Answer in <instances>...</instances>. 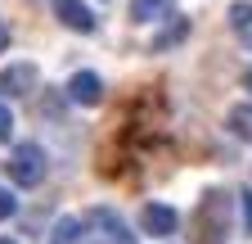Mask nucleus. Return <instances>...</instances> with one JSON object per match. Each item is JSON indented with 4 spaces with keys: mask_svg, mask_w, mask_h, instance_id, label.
Returning <instances> with one entry per match:
<instances>
[{
    "mask_svg": "<svg viewBox=\"0 0 252 244\" xmlns=\"http://www.w3.org/2000/svg\"><path fill=\"white\" fill-rule=\"evenodd\" d=\"M9 181H14V186H41V181H45V149L41 145H14Z\"/></svg>",
    "mask_w": 252,
    "mask_h": 244,
    "instance_id": "nucleus-1",
    "label": "nucleus"
},
{
    "mask_svg": "<svg viewBox=\"0 0 252 244\" xmlns=\"http://www.w3.org/2000/svg\"><path fill=\"white\" fill-rule=\"evenodd\" d=\"M54 18L63 23V27H72V32H94V9L90 5H81V0H54Z\"/></svg>",
    "mask_w": 252,
    "mask_h": 244,
    "instance_id": "nucleus-2",
    "label": "nucleus"
},
{
    "mask_svg": "<svg viewBox=\"0 0 252 244\" xmlns=\"http://www.w3.org/2000/svg\"><path fill=\"white\" fill-rule=\"evenodd\" d=\"M68 95H72L77 104L94 109V104L104 100V77H99V73H72V81H68Z\"/></svg>",
    "mask_w": 252,
    "mask_h": 244,
    "instance_id": "nucleus-3",
    "label": "nucleus"
},
{
    "mask_svg": "<svg viewBox=\"0 0 252 244\" xmlns=\"http://www.w3.org/2000/svg\"><path fill=\"white\" fill-rule=\"evenodd\" d=\"M140 222H144L149 235H176V226H180V217H176V208H171V203H144Z\"/></svg>",
    "mask_w": 252,
    "mask_h": 244,
    "instance_id": "nucleus-4",
    "label": "nucleus"
},
{
    "mask_svg": "<svg viewBox=\"0 0 252 244\" xmlns=\"http://www.w3.org/2000/svg\"><path fill=\"white\" fill-rule=\"evenodd\" d=\"M32 86H36V68L32 64H14L0 73V95H27Z\"/></svg>",
    "mask_w": 252,
    "mask_h": 244,
    "instance_id": "nucleus-5",
    "label": "nucleus"
},
{
    "mask_svg": "<svg viewBox=\"0 0 252 244\" xmlns=\"http://www.w3.org/2000/svg\"><path fill=\"white\" fill-rule=\"evenodd\" d=\"M90 222H99V226H104V235H108V240H117V244H135V235L126 231V222L117 217V212H108V208H94V212H90Z\"/></svg>",
    "mask_w": 252,
    "mask_h": 244,
    "instance_id": "nucleus-6",
    "label": "nucleus"
},
{
    "mask_svg": "<svg viewBox=\"0 0 252 244\" xmlns=\"http://www.w3.org/2000/svg\"><path fill=\"white\" fill-rule=\"evenodd\" d=\"M171 14V0H131V18L135 23H162Z\"/></svg>",
    "mask_w": 252,
    "mask_h": 244,
    "instance_id": "nucleus-7",
    "label": "nucleus"
},
{
    "mask_svg": "<svg viewBox=\"0 0 252 244\" xmlns=\"http://www.w3.org/2000/svg\"><path fill=\"white\" fill-rule=\"evenodd\" d=\"M81 235H86L81 217H59L54 231H50V244H81Z\"/></svg>",
    "mask_w": 252,
    "mask_h": 244,
    "instance_id": "nucleus-8",
    "label": "nucleus"
},
{
    "mask_svg": "<svg viewBox=\"0 0 252 244\" xmlns=\"http://www.w3.org/2000/svg\"><path fill=\"white\" fill-rule=\"evenodd\" d=\"M230 131L252 145V104H234V109H230Z\"/></svg>",
    "mask_w": 252,
    "mask_h": 244,
    "instance_id": "nucleus-9",
    "label": "nucleus"
},
{
    "mask_svg": "<svg viewBox=\"0 0 252 244\" xmlns=\"http://www.w3.org/2000/svg\"><path fill=\"white\" fill-rule=\"evenodd\" d=\"M185 37H189V23H171L162 37H153V45H149V50H171V45H180Z\"/></svg>",
    "mask_w": 252,
    "mask_h": 244,
    "instance_id": "nucleus-10",
    "label": "nucleus"
},
{
    "mask_svg": "<svg viewBox=\"0 0 252 244\" xmlns=\"http://www.w3.org/2000/svg\"><path fill=\"white\" fill-rule=\"evenodd\" d=\"M230 23L239 27V32H248V27H252V5H243V0H239V5L230 9Z\"/></svg>",
    "mask_w": 252,
    "mask_h": 244,
    "instance_id": "nucleus-11",
    "label": "nucleus"
},
{
    "mask_svg": "<svg viewBox=\"0 0 252 244\" xmlns=\"http://www.w3.org/2000/svg\"><path fill=\"white\" fill-rule=\"evenodd\" d=\"M9 136H14V113H9L5 104H0V145H5Z\"/></svg>",
    "mask_w": 252,
    "mask_h": 244,
    "instance_id": "nucleus-12",
    "label": "nucleus"
},
{
    "mask_svg": "<svg viewBox=\"0 0 252 244\" xmlns=\"http://www.w3.org/2000/svg\"><path fill=\"white\" fill-rule=\"evenodd\" d=\"M14 208H18V199H14L5 186H0V222H5V217H14Z\"/></svg>",
    "mask_w": 252,
    "mask_h": 244,
    "instance_id": "nucleus-13",
    "label": "nucleus"
},
{
    "mask_svg": "<svg viewBox=\"0 0 252 244\" xmlns=\"http://www.w3.org/2000/svg\"><path fill=\"white\" fill-rule=\"evenodd\" d=\"M239 203H243V231L252 235V195L243 190V195H239Z\"/></svg>",
    "mask_w": 252,
    "mask_h": 244,
    "instance_id": "nucleus-14",
    "label": "nucleus"
},
{
    "mask_svg": "<svg viewBox=\"0 0 252 244\" xmlns=\"http://www.w3.org/2000/svg\"><path fill=\"white\" fill-rule=\"evenodd\" d=\"M0 50H9V27L0 23Z\"/></svg>",
    "mask_w": 252,
    "mask_h": 244,
    "instance_id": "nucleus-15",
    "label": "nucleus"
},
{
    "mask_svg": "<svg viewBox=\"0 0 252 244\" xmlns=\"http://www.w3.org/2000/svg\"><path fill=\"white\" fill-rule=\"evenodd\" d=\"M243 86H248V90H252V68H248V73H243Z\"/></svg>",
    "mask_w": 252,
    "mask_h": 244,
    "instance_id": "nucleus-16",
    "label": "nucleus"
},
{
    "mask_svg": "<svg viewBox=\"0 0 252 244\" xmlns=\"http://www.w3.org/2000/svg\"><path fill=\"white\" fill-rule=\"evenodd\" d=\"M0 244H18V240H0Z\"/></svg>",
    "mask_w": 252,
    "mask_h": 244,
    "instance_id": "nucleus-17",
    "label": "nucleus"
}]
</instances>
